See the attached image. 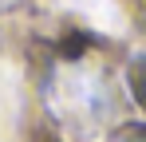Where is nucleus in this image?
<instances>
[{
  "instance_id": "obj_1",
  "label": "nucleus",
  "mask_w": 146,
  "mask_h": 142,
  "mask_svg": "<svg viewBox=\"0 0 146 142\" xmlns=\"http://www.w3.org/2000/svg\"><path fill=\"white\" fill-rule=\"evenodd\" d=\"M126 79H130V91H134V99L146 107V51L130 59V67H126Z\"/></svg>"
},
{
  "instance_id": "obj_2",
  "label": "nucleus",
  "mask_w": 146,
  "mask_h": 142,
  "mask_svg": "<svg viewBox=\"0 0 146 142\" xmlns=\"http://www.w3.org/2000/svg\"><path fill=\"white\" fill-rule=\"evenodd\" d=\"M111 142H146V126L142 122H126V126H119L111 134Z\"/></svg>"
}]
</instances>
